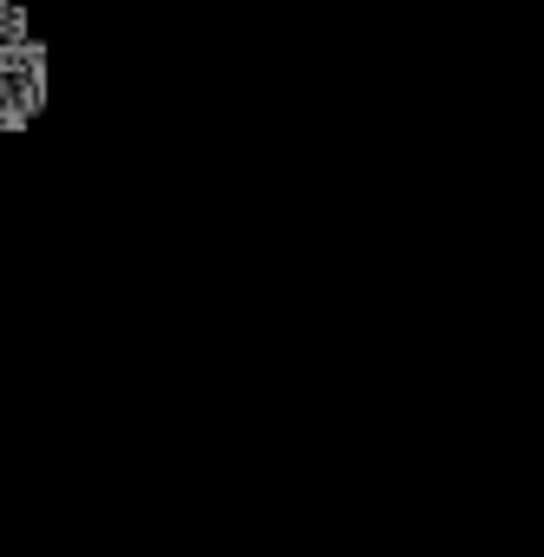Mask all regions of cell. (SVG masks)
<instances>
[{"instance_id": "1", "label": "cell", "mask_w": 544, "mask_h": 557, "mask_svg": "<svg viewBox=\"0 0 544 557\" xmlns=\"http://www.w3.org/2000/svg\"><path fill=\"white\" fill-rule=\"evenodd\" d=\"M47 106V47L34 40L21 0H0V132H27Z\"/></svg>"}]
</instances>
